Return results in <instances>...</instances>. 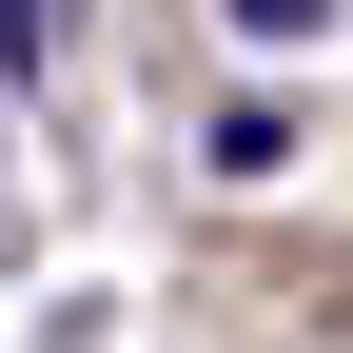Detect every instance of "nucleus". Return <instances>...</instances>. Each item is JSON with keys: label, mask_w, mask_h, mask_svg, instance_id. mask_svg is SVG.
Listing matches in <instances>:
<instances>
[{"label": "nucleus", "mask_w": 353, "mask_h": 353, "mask_svg": "<svg viewBox=\"0 0 353 353\" xmlns=\"http://www.w3.org/2000/svg\"><path fill=\"white\" fill-rule=\"evenodd\" d=\"M236 20H255V39H294V20H314V0H236Z\"/></svg>", "instance_id": "obj_2"}, {"label": "nucleus", "mask_w": 353, "mask_h": 353, "mask_svg": "<svg viewBox=\"0 0 353 353\" xmlns=\"http://www.w3.org/2000/svg\"><path fill=\"white\" fill-rule=\"evenodd\" d=\"M0 59H39V0H0Z\"/></svg>", "instance_id": "obj_1"}]
</instances>
